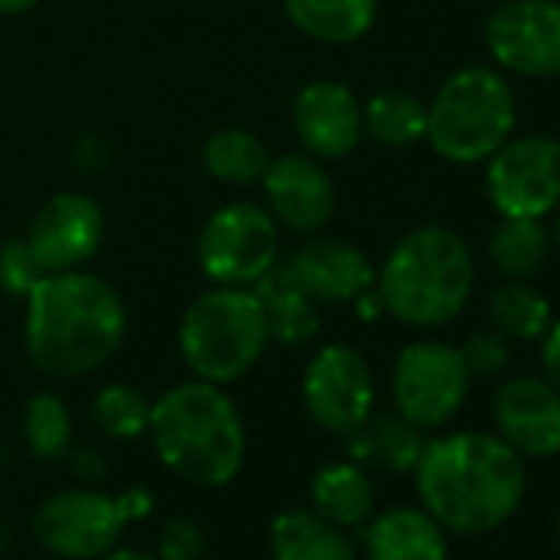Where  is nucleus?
I'll return each instance as SVG.
<instances>
[{
  "instance_id": "f03ea898",
  "label": "nucleus",
  "mask_w": 560,
  "mask_h": 560,
  "mask_svg": "<svg viewBox=\"0 0 560 560\" xmlns=\"http://www.w3.org/2000/svg\"><path fill=\"white\" fill-rule=\"evenodd\" d=\"M122 340L126 307L100 277L57 270L27 294V353L47 376H86L106 366Z\"/></svg>"
},
{
  "instance_id": "72a5a7b5",
  "label": "nucleus",
  "mask_w": 560,
  "mask_h": 560,
  "mask_svg": "<svg viewBox=\"0 0 560 560\" xmlns=\"http://www.w3.org/2000/svg\"><path fill=\"white\" fill-rule=\"evenodd\" d=\"M119 501H122V511H126L129 521H142L152 511V494L145 488H126L119 494Z\"/></svg>"
},
{
  "instance_id": "7c9ffc66",
  "label": "nucleus",
  "mask_w": 560,
  "mask_h": 560,
  "mask_svg": "<svg viewBox=\"0 0 560 560\" xmlns=\"http://www.w3.org/2000/svg\"><path fill=\"white\" fill-rule=\"evenodd\" d=\"M462 360L471 376H498L511 363V340L498 330H478L465 340Z\"/></svg>"
},
{
  "instance_id": "423d86ee",
  "label": "nucleus",
  "mask_w": 560,
  "mask_h": 560,
  "mask_svg": "<svg viewBox=\"0 0 560 560\" xmlns=\"http://www.w3.org/2000/svg\"><path fill=\"white\" fill-rule=\"evenodd\" d=\"M270 334L254 291L214 288L185 311L178 347L188 370L205 383L241 380L264 353Z\"/></svg>"
},
{
  "instance_id": "f704fd0d",
  "label": "nucleus",
  "mask_w": 560,
  "mask_h": 560,
  "mask_svg": "<svg viewBox=\"0 0 560 560\" xmlns=\"http://www.w3.org/2000/svg\"><path fill=\"white\" fill-rule=\"evenodd\" d=\"M100 560H155V557H149V553H142V550H129V547H113V550H106Z\"/></svg>"
},
{
  "instance_id": "ddd939ff",
  "label": "nucleus",
  "mask_w": 560,
  "mask_h": 560,
  "mask_svg": "<svg viewBox=\"0 0 560 560\" xmlns=\"http://www.w3.org/2000/svg\"><path fill=\"white\" fill-rule=\"evenodd\" d=\"M106 221L93 198L67 191L50 198L31 224L27 244L47 273L77 270L86 264L103 241Z\"/></svg>"
},
{
  "instance_id": "1a4fd4ad",
  "label": "nucleus",
  "mask_w": 560,
  "mask_h": 560,
  "mask_svg": "<svg viewBox=\"0 0 560 560\" xmlns=\"http://www.w3.org/2000/svg\"><path fill=\"white\" fill-rule=\"evenodd\" d=\"M488 198L501 218H544L560 208V139H508L488 162Z\"/></svg>"
},
{
  "instance_id": "9d476101",
  "label": "nucleus",
  "mask_w": 560,
  "mask_h": 560,
  "mask_svg": "<svg viewBox=\"0 0 560 560\" xmlns=\"http://www.w3.org/2000/svg\"><path fill=\"white\" fill-rule=\"evenodd\" d=\"M129 517L119 498L90 488H67L50 494L34 514L37 540L67 560H93L116 547Z\"/></svg>"
},
{
  "instance_id": "2eb2a0df",
  "label": "nucleus",
  "mask_w": 560,
  "mask_h": 560,
  "mask_svg": "<svg viewBox=\"0 0 560 560\" xmlns=\"http://www.w3.org/2000/svg\"><path fill=\"white\" fill-rule=\"evenodd\" d=\"M264 195L270 214L294 231H317L334 218L337 191L330 175L307 155H284L267 165Z\"/></svg>"
},
{
  "instance_id": "412c9836",
  "label": "nucleus",
  "mask_w": 560,
  "mask_h": 560,
  "mask_svg": "<svg viewBox=\"0 0 560 560\" xmlns=\"http://www.w3.org/2000/svg\"><path fill=\"white\" fill-rule=\"evenodd\" d=\"M314 511L337 527H360L376 511V491L370 475L353 462H334L314 475Z\"/></svg>"
},
{
  "instance_id": "a878e982",
  "label": "nucleus",
  "mask_w": 560,
  "mask_h": 560,
  "mask_svg": "<svg viewBox=\"0 0 560 560\" xmlns=\"http://www.w3.org/2000/svg\"><path fill=\"white\" fill-rule=\"evenodd\" d=\"M270 165L267 145L244 129H221L205 142V168L231 185H254Z\"/></svg>"
},
{
  "instance_id": "4be33fe9",
  "label": "nucleus",
  "mask_w": 560,
  "mask_h": 560,
  "mask_svg": "<svg viewBox=\"0 0 560 560\" xmlns=\"http://www.w3.org/2000/svg\"><path fill=\"white\" fill-rule=\"evenodd\" d=\"M380 0H284L288 21L311 40L353 44L376 21Z\"/></svg>"
},
{
  "instance_id": "c85d7f7f",
  "label": "nucleus",
  "mask_w": 560,
  "mask_h": 560,
  "mask_svg": "<svg viewBox=\"0 0 560 560\" xmlns=\"http://www.w3.org/2000/svg\"><path fill=\"white\" fill-rule=\"evenodd\" d=\"M149 412L152 406L122 383L100 389L93 402V422L109 439H139L142 432H149Z\"/></svg>"
},
{
  "instance_id": "a211bd4d",
  "label": "nucleus",
  "mask_w": 560,
  "mask_h": 560,
  "mask_svg": "<svg viewBox=\"0 0 560 560\" xmlns=\"http://www.w3.org/2000/svg\"><path fill=\"white\" fill-rule=\"evenodd\" d=\"M254 298L264 311L267 320V334L277 343H307L317 337L320 330V314H317V301L298 284V277L291 273V264H273L264 277L254 280Z\"/></svg>"
},
{
  "instance_id": "4468645a",
  "label": "nucleus",
  "mask_w": 560,
  "mask_h": 560,
  "mask_svg": "<svg viewBox=\"0 0 560 560\" xmlns=\"http://www.w3.org/2000/svg\"><path fill=\"white\" fill-rule=\"evenodd\" d=\"M494 425L517 455H560V393L547 380L514 376L494 396Z\"/></svg>"
},
{
  "instance_id": "cd10ccee",
  "label": "nucleus",
  "mask_w": 560,
  "mask_h": 560,
  "mask_svg": "<svg viewBox=\"0 0 560 560\" xmlns=\"http://www.w3.org/2000/svg\"><path fill=\"white\" fill-rule=\"evenodd\" d=\"M24 432H27V445L37 458H60L73 439V419H70L63 399H57L50 393L34 396L24 412Z\"/></svg>"
},
{
  "instance_id": "f3484780",
  "label": "nucleus",
  "mask_w": 560,
  "mask_h": 560,
  "mask_svg": "<svg viewBox=\"0 0 560 560\" xmlns=\"http://www.w3.org/2000/svg\"><path fill=\"white\" fill-rule=\"evenodd\" d=\"M288 264L291 273L298 277V284L317 304L360 301L376 280L370 257L343 241H311Z\"/></svg>"
},
{
  "instance_id": "dca6fc26",
  "label": "nucleus",
  "mask_w": 560,
  "mask_h": 560,
  "mask_svg": "<svg viewBox=\"0 0 560 560\" xmlns=\"http://www.w3.org/2000/svg\"><path fill=\"white\" fill-rule=\"evenodd\" d=\"M294 129L314 155L340 159L363 136V106L340 83H307L294 100Z\"/></svg>"
},
{
  "instance_id": "9b49d317",
  "label": "nucleus",
  "mask_w": 560,
  "mask_h": 560,
  "mask_svg": "<svg viewBox=\"0 0 560 560\" xmlns=\"http://www.w3.org/2000/svg\"><path fill=\"white\" fill-rule=\"evenodd\" d=\"M485 47L517 77H557L560 0H508L485 24Z\"/></svg>"
},
{
  "instance_id": "b1692460",
  "label": "nucleus",
  "mask_w": 560,
  "mask_h": 560,
  "mask_svg": "<svg viewBox=\"0 0 560 560\" xmlns=\"http://www.w3.org/2000/svg\"><path fill=\"white\" fill-rule=\"evenodd\" d=\"M429 106H422L409 93H380L363 106V132H370L380 145L406 149L425 139Z\"/></svg>"
},
{
  "instance_id": "473e14b6",
  "label": "nucleus",
  "mask_w": 560,
  "mask_h": 560,
  "mask_svg": "<svg viewBox=\"0 0 560 560\" xmlns=\"http://www.w3.org/2000/svg\"><path fill=\"white\" fill-rule=\"evenodd\" d=\"M544 347H540V363H544V376L547 383L560 393V320L547 327V334L540 337Z\"/></svg>"
},
{
  "instance_id": "aec40b11",
  "label": "nucleus",
  "mask_w": 560,
  "mask_h": 560,
  "mask_svg": "<svg viewBox=\"0 0 560 560\" xmlns=\"http://www.w3.org/2000/svg\"><path fill=\"white\" fill-rule=\"evenodd\" d=\"M267 537L273 560H357L343 527L307 508L277 514Z\"/></svg>"
},
{
  "instance_id": "f257e3e1",
  "label": "nucleus",
  "mask_w": 560,
  "mask_h": 560,
  "mask_svg": "<svg viewBox=\"0 0 560 560\" xmlns=\"http://www.w3.org/2000/svg\"><path fill=\"white\" fill-rule=\"evenodd\" d=\"M412 471L425 511L458 534L501 527L517 511L527 485L521 455L504 439L485 432L425 442Z\"/></svg>"
},
{
  "instance_id": "6ab92c4d",
  "label": "nucleus",
  "mask_w": 560,
  "mask_h": 560,
  "mask_svg": "<svg viewBox=\"0 0 560 560\" xmlns=\"http://www.w3.org/2000/svg\"><path fill=\"white\" fill-rule=\"evenodd\" d=\"M366 560H448L442 524L422 508H389L366 530Z\"/></svg>"
},
{
  "instance_id": "f8f14e48",
  "label": "nucleus",
  "mask_w": 560,
  "mask_h": 560,
  "mask_svg": "<svg viewBox=\"0 0 560 560\" xmlns=\"http://www.w3.org/2000/svg\"><path fill=\"white\" fill-rule=\"evenodd\" d=\"M373 373L353 347H324L304 373L307 412L330 432L360 429L373 412Z\"/></svg>"
},
{
  "instance_id": "c756f323",
  "label": "nucleus",
  "mask_w": 560,
  "mask_h": 560,
  "mask_svg": "<svg viewBox=\"0 0 560 560\" xmlns=\"http://www.w3.org/2000/svg\"><path fill=\"white\" fill-rule=\"evenodd\" d=\"M47 270L40 267V260L34 257L27 237H14L0 247V288H4L11 298H27Z\"/></svg>"
},
{
  "instance_id": "7ed1b4c3",
  "label": "nucleus",
  "mask_w": 560,
  "mask_h": 560,
  "mask_svg": "<svg viewBox=\"0 0 560 560\" xmlns=\"http://www.w3.org/2000/svg\"><path fill=\"white\" fill-rule=\"evenodd\" d=\"M159 458L185 481L221 488L244 465V422L234 402L205 380L168 389L149 412Z\"/></svg>"
},
{
  "instance_id": "20e7f679",
  "label": "nucleus",
  "mask_w": 560,
  "mask_h": 560,
  "mask_svg": "<svg viewBox=\"0 0 560 560\" xmlns=\"http://www.w3.org/2000/svg\"><path fill=\"white\" fill-rule=\"evenodd\" d=\"M475 288L468 244L439 224L409 231L380 270V304L409 327L452 324Z\"/></svg>"
},
{
  "instance_id": "c9c22d12",
  "label": "nucleus",
  "mask_w": 560,
  "mask_h": 560,
  "mask_svg": "<svg viewBox=\"0 0 560 560\" xmlns=\"http://www.w3.org/2000/svg\"><path fill=\"white\" fill-rule=\"evenodd\" d=\"M34 4H40V0H0V14H24Z\"/></svg>"
},
{
  "instance_id": "bb28decb",
  "label": "nucleus",
  "mask_w": 560,
  "mask_h": 560,
  "mask_svg": "<svg viewBox=\"0 0 560 560\" xmlns=\"http://www.w3.org/2000/svg\"><path fill=\"white\" fill-rule=\"evenodd\" d=\"M488 250H491L494 267L504 277L524 280L547 257V231L540 218H501L498 231L491 234Z\"/></svg>"
},
{
  "instance_id": "5701e85b",
  "label": "nucleus",
  "mask_w": 560,
  "mask_h": 560,
  "mask_svg": "<svg viewBox=\"0 0 560 560\" xmlns=\"http://www.w3.org/2000/svg\"><path fill=\"white\" fill-rule=\"evenodd\" d=\"M347 445L353 458L383 462L393 471H412L425 448L419 425H412L399 412H383L376 419H366L360 429L347 432Z\"/></svg>"
},
{
  "instance_id": "2f4dec72",
  "label": "nucleus",
  "mask_w": 560,
  "mask_h": 560,
  "mask_svg": "<svg viewBox=\"0 0 560 560\" xmlns=\"http://www.w3.org/2000/svg\"><path fill=\"white\" fill-rule=\"evenodd\" d=\"M205 550V534L188 517H172L159 530V557L162 560H198Z\"/></svg>"
},
{
  "instance_id": "e433bc0d",
  "label": "nucleus",
  "mask_w": 560,
  "mask_h": 560,
  "mask_svg": "<svg viewBox=\"0 0 560 560\" xmlns=\"http://www.w3.org/2000/svg\"><path fill=\"white\" fill-rule=\"evenodd\" d=\"M560 211V208H557ZM553 241H557V247H560V214H557V224H553Z\"/></svg>"
},
{
  "instance_id": "6e6552de",
  "label": "nucleus",
  "mask_w": 560,
  "mask_h": 560,
  "mask_svg": "<svg viewBox=\"0 0 560 560\" xmlns=\"http://www.w3.org/2000/svg\"><path fill=\"white\" fill-rule=\"evenodd\" d=\"M471 373L458 347L422 340L409 343L393 370L396 412L419 429L445 425L468 396Z\"/></svg>"
},
{
  "instance_id": "393cba45",
  "label": "nucleus",
  "mask_w": 560,
  "mask_h": 560,
  "mask_svg": "<svg viewBox=\"0 0 560 560\" xmlns=\"http://www.w3.org/2000/svg\"><path fill=\"white\" fill-rule=\"evenodd\" d=\"M488 314L498 334L508 340H540L547 334L550 320V304L544 301L540 291L521 284V280H508L498 291H491Z\"/></svg>"
},
{
  "instance_id": "0eeeda50",
  "label": "nucleus",
  "mask_w": 560,
  "mask_h": 560,
  "mask_svg": "<svg viewBox=\"0 0 560 560\" xmlns=\"http://www.w3.org/2000/svg\"><path fill=\"white\" fill-rule=\"evenodd\" d=\"M198 264L221 288H247L277 264L273 214L250 201L218 208L198 237Z\"/></svg>"
},
{
  "instance_id": "39448f33",
  "label": "nucleus",
  "mask_w": 560,
  "mask_h": 560,
  "mask_svg": "<svg viewBox=\"0 0 560 560\" xmlns=\"http://www.w3.org/2000/svg\"><path fill=\"white\" fill-rule=\"evenodd\" d=\"M514 93L508 80L488 67L452 73L429 106V145L455 165L491 159L514 132Z\"/></svg>"
},
{
  "instance_id": "4c0bfd02",
  "label": "nucleus",
  "mask_w": 560,
  "mask_h": 560,
  "mask_svg": "<svg viewBox=\"0 0 560 560\" xmlns=\"http://www.w3.org/2000/svg\"><path fill=\"white\" fill-rule=\"evenodd\" d=\"M557 540H560V511H557Z\"/></svg>"
}]
</instances>
